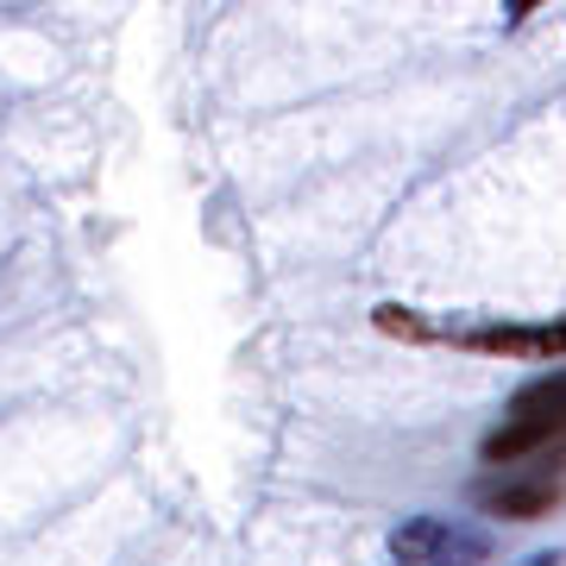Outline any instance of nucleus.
I'll list each match as a JSON object with an SVG mask.
<instances>
[{
	"mask_svg": "<svg viewBox=\"0 0 566 566\" xmlns=\"http://www.w3.org/2000/svg\"><path fill=\"white\" fill-rule=\"evenodd\" d=\"M491 554L485 528H465L453 516H409L390 528V560H428V566H479Z\"/></svg>",
	"mask_w": 566,
	"mask_h": 566,
	"instance_id": "obj_2",
	"label": "nucleus"
},
{
	"mask_svg": "<svg viewBox=\"0 0 566 566\" xmlns=\"http://www.w3.org/2000/svg\"><path fill=\"white\" fill-rule=\"evenodd\" d=\"M547 447H566V365L554 378H535L528 390H516L504 428L485 434V460L491 465H516V460H535Z\"/></svg>",
	"mask_w": 566,
	"mask_h": 566,
	"instance_id": "obj_1",
	"label": "nucleus"
},
{
	"mask_svg": "<svg viewBox=\"0 0 566 566\" xmlns=\"http://www.w3.org/2000/svg\"><path fill=\"white\" fill-rule=\"evenodd\" d=\"M397 566H428V560H397Z\"/></svg>",
	"mask_w": 566,
	"mask_h": 566,
	"instance_id": "obj_6",
	"label": "nucleus"
},
{
	"mask_svg": "<svg viewBox=\"0 0 566 566\" xmlns=\"http://www.w3.org/2000/svg\"><path fill=\"white\" fill-rule=\"evenodd\" d=\"M560 497H566V479H554V472L485 485V510H491V516H510V523H542V516H554Z\"/></svg>",
	"mask_w": 566,
	"mask_h": 566,
	"instance_id": "obj_3",
	"label": "nucleus"
},
{
	"mask_svg": "<svg viewBox=\"0 0 566 566\" xmlns=\"http://www.w3.org/2000/svg\"><path fill=\"white\" fill-rule=\"evenodd\" d=\"M535 7H542V0H504V20L516 25V20H528V13H535Z\"/></svg>",
	"mask_w": 566,
	"mask_h": 566,
	"instance_id": "obj_5",
	"label": "nucleus"
},
{
	"mask_svg": "<svg viewBox=\"0 0 566 566\" xmlns=\"http://www.w3.org/2000/svg\"><path fill=\"white\" fill-rule=\"evenodd\" d=\"M516 566H566V554L560 547H535V554H523Z\"/></svg>",
	"mask_w": 566,
	"mask_h": 566,
	"instance_id": "obj_4",
	"label": "nucleus"
}]
</instances>
